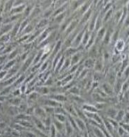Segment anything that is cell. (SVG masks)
I'll list each match as a JSON object with an SVG mask.
<instances>
[{"label":"cell","instance_id":"3957f363","mask_svg":"<svg viewBox=\"0 0 129 137\" xmlns=\"http://www.w3.org/2000/svg\"><path fill=\"white\" fill-rule=\"evenodd\" d=\"M50 134H51V137L56 136V128L54 125H52L51 128H50Z\"/></svg>","mask_w":129,"mask_h":137},{"label":"cell","instance_id":"7a4b0ae2","mask_svg":"<svg viewBox=\"0 0 129 137\" xmlns=\"http://www.w3.org/2000/svg\"><path fill=\"white\" fill-rule=\"evenodd\" d=\"M94 132H95L96 136L97 137H105V134H103V132L100 131V129L95 128L94 129Z\"/></svg>","mask_w":129,"mask_h":137},{"label":"cell","instance_id":"5b68a950","mask_svg":"<svg viewBox=\"0 0 129 137\" xmlns=\"http://www.w3.org/2000/svg\"><path fill=\"white\" fill-rule=\"evenodd\" d=\"M76 137H83V136H81L80 135H77V136H76Z\"/></svg>","mask_w":129,"mask_h":137},{"label":"cell","instance_id":"277c9868","mask_svg":"<svg viewBox=\"0 0 129 137\" xmlns=\"http://www.w3.org/2000/svg\"><path fill=\"white\" fill-rule=\"evenodd\" d=\"M123 117H124V112H123V111H120V112L119 113L118 116H117V120H119L118 121H119V120H121L122 119Z\"/></svg>","mask_w":129,"mask_h":137},{"label":"cell","instance_id":"6da1fadb","mask_svg":"<svg viewBox=\"0 0 129 137\" xmlns=\"http://www.w3.org/2000/svg\"><path fill=\"white\" fill-rule=\"evenodd\" d=\"M76 125H78V129H80L83 131L85 130L86 127H85V123H84V122L82 121V120L80 119H77L76 120Z\"/></svg>","mask_w":129,"mask_h":137}]
</instances>
